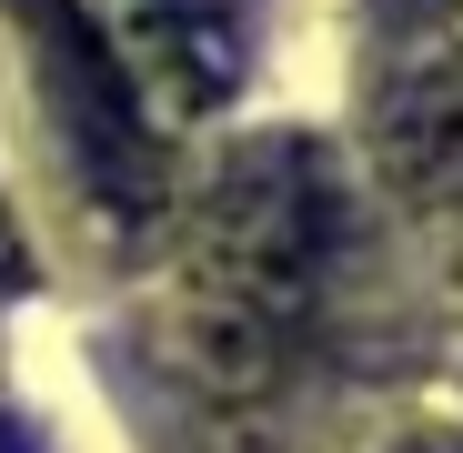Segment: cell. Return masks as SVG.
I'll return each mask as SVG.
<instances>
[{
  "label": "cell",
  "mask_w": 463,
  "mask_h": 453,
  "mask_svg": "<svg viewBox=\"0 0 463 453\" xmlns=\"http://www.w3.org/2000/svg\"><path fill=\"white\" fill-rule=\"evenodd\" d=\"M121 91H131V111L151 101V111H212L222 91H232V71H242V51H232V31L212 21V11H172V0H151V11H131L121 21Z\"/></svg>",
  "instance_id": "3"
},
{
  "label": "cell",
  "mask_w": 463,
  "mask_h": 453,
  "mask_svg": "<svg viewBox=\"0 0 463 453\" xmlns=\"http://www.w3.org/2000/svg\"><path fill=\"white\" fill-rule=\"evenodd\" d=\"M393 172L403 182H423V192H443V182H463V81H433V91H413L403 111H393Z\"/></svg>",
  "instance_id": "4"
},
{
  "label": "cell",
  "mask_w": 463,
  "mask_h": 453,
  "mask_svg": "<svg viewBox=\"0 0 463 453\" xmlns=\"http://www.w3.org/2000/svg\"><path fill=\"white\" fill-rule=\"evenodd\" d=\"M393 21H433V11H453V0H383Z\"/></svg>",
  "instance_id": "6"
},
{
  "label": "cell",
  "mask_w": 463,
  "mask_h": 453,
  "mask_svg": "<svg viewBox=\"0 0 463 453\" xmlns=\"http://www.w3.org/2000/svg\"><path fill=\"white\" fill-rule=\"evenodd\" d=\"M0 453H31V433H21V423H11V413H0Z\"/></svg>",
  "instance_id": "7"
},
{
  "label": "cell",
  "mask_w": 463,
  "mask_h": 453,
  "mask_svg": "<svg viewBox=\"0 0 463 453\" xmlns=\"http://www.w3.org/2000/svg\"><path fill=\"white\" fill-rule=\"evenodd\" d=\"M31 282V252H21V232H11V212H0V302H11Z\"/></svg>",
  "instance_id": "5"
},
{
  "label": "cell",
  "mask_w": 463,
  "mask_h": 453,
  "mask_svg": "<svg viewBox=\"0 0 463 453\" xmlns=\"http://www.w3.org/2000/svg\"><path fill=\"white\" fill-rule=\"evenodd\" d=\"M0 11L31 31L41 81H51V111H61L71 151H81V172L111 202H151V141H141V111L121 91V61L91 31V11H81V0H0Z\"/></svg>",
  "instance_id": "2"
},
{
  "label": "cell",
  "mask_w": 463,
  "mask_h": 453,
  "mask_svg": "<svg viewBox=\"0 0 463 453\" xmlns=\"http://www.w3.org/2000/svg\"><path fill=\"white\" fill-rule=\"evenodd\" d=\"M323 252H333V212H323V182L292 141H262L242 151L192 242H182V282H172V363H192L202 383L242 393L282 363L302 302L323 282Z\"/></svg>",
  "instance_id": "1"
},
{
  "label": "cell",
  "mask_w": 463,
  "mask_h": 453,
  "mask_svg": "<svg viewBox=\"0 0 463 453\" xmlns=\"http://www.w3.org/2000/svg\"><path fill=\"white\" fill-rule=\"evenodd\" d=\"M413 453H463V443H453V433H433V443H413Z\"/></svg>",
  "instance_id": "8"
}]
</instances>
